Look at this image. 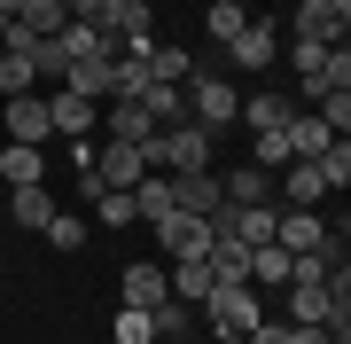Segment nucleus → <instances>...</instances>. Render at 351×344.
Segmentation results:
<instances>
[{"instance_id": "14", "label": "nucleus", "mask_w": 351, "mask_h": 344, "mask_svg": "<svg viewBox=\"0 0 351 344\" xmlns=\"http://www.w3.org/2000/svg\"><path fill=\"white\" fill-rule=\"evenodd\" d=\"M281 141H289V157H320L336 133L320 126V110H289V117H281Z\"/></svg>"}, {"instance_id": "39", "label": "nucleus", "mask_w": 351, "mask_h": 344, "mask_svg": "<svg viewBox=\"0 0 351 344\" xmlns=\"http://www.w3.org/2000/svg\"><path fill=\"white\" fill-rule=\"evenodd\" d=\"M0 39H8V16H0Z\"/></svg>"}, {"instance_id": "37", "label": "nucleus", "mask_w": 351, "mask_h": 344, "mask_svg": "<svg viewBox=\"0 0 351 344\" xmlns=\"http://www.w3.org/2000/svg\"><path fill=\"white\" fill-rule=\"evenodd\" d=\"M16 8H24V0H0V16H16Z\"/></svg>"}, {"instance_id": "2", "label": "nucleus", "mask_w": 351, "mask_h": 344, "mask_svg": "<svg viewBox=\"0 0 351 344\" xmlns=\"http://www.w3.org/2000/svg\"><path fill=\"white\" fill-rule=\"evenodd\" d=\"M203 313H211V336H250L258 329V290H250V282H219V290L211 297H203Z\"/></svg>"}, {"instance_id": "13", "label": "nucleus", "mask_w": 351, "mask_h": 344, "mask_svg": "<svg viewBox=\"0 0 351 344\" xmlns=\"http://www.w3.org/2000/svg\"><path fill=\"white\" fill-rule=\"evenodd\" d=\"M110 63L117 55H78V63H63V87L86 94V102H110Z\"/></svg>"}, {"instance_id": "1", "label": "nucleus", "mask_w": 351, "mask_h": 344, "mask_svg": "<svg viewBox=\"0 0 351 344\" xmlns=\"http://www.w3.org/2000/svg\"><path fill=\"white\" fill-rule=\"evenodd\" d=\"M149 165L156 172H211V133L203 126H164L149 141Z\"/></svg>"}, {"instance_id": "15", "label": "nucleus", "mask_w": 351, "mask_h": 344, "mask_svg": "<svg viewBox=\"0 0 351 344\" xmlns=\"http://www.w3.org/2000/svg\"><path fill=\"white\" fill-rule=\"evenodd\" d=\"M274 242L297 258V251H320V242H328V227H320V211H281V219H274Z\"/></svg>"}, {"instance_id": "31", "label": "nucleus", "mask_w": 351, "mask_h": 344, "mask_svg": "<svg viewBox=\"0 0 351 344\" xmlns=\"http://www.w3.org/2000/svg\"><path fill=\"white\" fill-rule=\"evenodd\" d=\"M94 211H101V227H125V219H133V188H101Z\"/></svg>"}, {"instance_id": "23", "label": "nucleus", "mask_w": 351, "mask_h": 344, "mask_svg": "<svg viewBox=\"0 0 351 344\" xmlns=\"http://www.w3.org/2000/svg\"><path fill=\"white\" fill-rule=\"evenodd\" d=\"M203 266H211V282H250V251H242V242H226V235H211Z\"/></svg>"}, {"instance_id": "26", "label": "nucleus", "mask_w": 351, "mask_h": 344, "mask_svg": "<svg viewBox=\"0 0 351 344\" xmlns=\"http://www.w3.org/2000/svg\"><path fill=\"white\" fill-rule=\"evenodd\" d=\"M149 329L172 344V336H188L195 329V306H180V297H164V306H149Z\"/></svg>"}, {"instance_id": "30", "label": "nucleus", "mask_w": 351, "mask_h": 344, "mask_svg": "<svg viewBox=\"0 0 351 344\" xmlns=\"http://www.w3.org/2000/svg\"><path fill=\"white\" fill-rule=\"evenodd\" d=\"M39 235H47L55 251H78V242H86V219H78V211H55V219H47Z\"/></svg>"}, {"instance_id": "4", "label": "nucleus", "mask_w": 351, "mask_h": 344, "mask_svg": "<svg viewBox=\"0 0 351 344\" xmlns=\"http://www.w3.org/2000/svg\"><path fill=\"white\" fill-rule=\"evenodd\" d=\"M274 204H219L211 211V235H226V242H242V251H258V242H274Z\"/></svg>"}, {"instance_id": "7", "label": "nucleus", "mask_w": 351, "mask_h": 344, "mask_svg": "<svg viewBox=\"0 0 351 344\" xmlns=\"http://www.w3.org/2000/svg\"><path fill=\"white\" fill-rule=\"evenodd\" d=\"M8 141H24V149H47L55 141V117H47V94H8Z\"/></svg>"}, {"instance_id": "3", "label": "nucleus", "mask_w": 351, "mask_h": 344, "mask_svg": "<svg viewBox=\"0 0 351 344\" xmlns=\"http://www.w3.org/2000/svg\"><path fill=\"white\" fill-rule=\"evenodd\" d=\"M180 102H188V117H195L203 133H219V126H234L242 94L226 87V78H211V71H203V78H188V87H180Z\"/></svg>"}, {"instance_id": "35", "label": "nucleus", "mask_w": 351, "mask_h": 344, "mask_svg": "<svg viewBox=\"0 0 351 344\" xmlns=\"http://www.w3.org/2000/svg\"><path fill=\"white\" fill-rule=\"evenodd\" d=\"M71 16L94 24V32H110V24H117V0H71Z\"/></svg>"}, {"instance_id": "32", "label": "nucleus", "mask_w": 351, "mask_h": 344, "mask_svg": "<svg viewBox=\"0 0 351 344\" xmlns=\"http://www.w3.org/2000/svg\"><path fill=\"white\" fill-rule=\"evenodd\" d=\"M250 165H258V172H281V165H289V141H281V126H274V133H258Z\"/></svg>"}, {"instance_id": "38", "label": "nucleus", "mask_w": 351, "mask_h": 344, "mask_svg": "<svg viewBox=\"0 0 351 344\" xmlns=\"http://www.w3.org/2000/svg\"><path fill=\"white\" fill-rule=\"evenodd\" d=\"M211 344H250V336H211Z\"/></svg>"}, {"instance_id": "27", "label": "nucleus", "mask_w": 351, "mask_h": 344, "mask_svg": "<svg viewBox=\"0 0 351 344\" xmlns=\"http://www.w3.org/2000/svg\"><path fill=\"white\" fill-rule=\"evenodd\" d=\"M164 211H172V180H141V188H133V219H164Z\"/></svg>"}, {"instance_id": "24", "label": "nucleus", "mask_w": 351, "mask_h": 344, "mask_svg": "<svg viewBox=\"0 0 351 344\" xmlns=\"http://www.w3.org/2000/svg\"><path fill=\"white\" fill-rule=\"evenodd\" d=\"M281 282H289V251L281 242H258L250 251V290H281Z\"/></svg>"}, {"instance_id": "6", "label": "nucleus", "mask_w": 351, "mask_h": 344, "mask_svg": "<svg viewBox=\"0 0 351 344\" xmlns=\"http://www.w3.org/2000/svg\"><path fill=\"white\" fill-rule=\"evenodd\" d=\"M94 172H101V188H141L156 165H149L141 141H101V149H94Z\"/></svg>"}, {"instance_id": "17", "label": "nucleus", "mask_w": 351, "mask_h": 344, "mask_svg": "<svg viewBox=\"0 0 351 344\" xmlns=\"http://www.w3.org/2000/svg\"><path fill=\"white\" fill-rule=\"evenodd\" d=\"M164 282H172V297H180V306H203V297L219 290V282H211V266H203V258H172V274H164Z\"/></svg>"}, {"instance_id": "29", "label": "nucleus", "mask_w": 351, "mask_h": 344, "mask_svg": "<svg viewBox=\"0 0 351 344\" xmlns=\"http://www.w3.org/2000/svg\"><path fill=\"white\" fill-rule=\"evenodd\" d=\"M234 117H250V126H258V133H274V126H281V117H289V102H281V94H250V102H242Z\"/></svg>"}, {"instance_id": "40", "label": "nucleus", "mask_w": 351, "mask_h": 344, "mask_svg": "<svg viewBox=\"0 0 351 344\" xmlns=\"http://www.w3.org/2000/svg\"><path fill=\"white\" fill-rule=\"evenodd\" d=\"M328 8H351V0H328Z\"/></svg>"}, {"instance_id": "18", "label": "nucleus", "mask_w": 351, "mask_h": 344, "mask_svg": "<svg viewBox=\"0 0 351 344\" xmlns=\"http://www.w3.org/2000/svg\"><path fill=\"white\" fill-rule=\"evenodd\" d=\"M141 71H149L156 87H188V78H195L188 47H141Z\"/></svg>"}, {"instance_id": "20", "label": "nucleus", "mask_w": 351, "mask_h": 344, "mask_svg": "<svg viewBox=\"0 0 351 344\" xmlns=\"http://www.w3.org/2000/svg\"><path fill=\"white\" fill-rule=\"evenodd\" d=\"M101 117H110V141H141V149H149V141H156V117L141 110V102H110Z\"/></svg>"}, {"instance_id": "16", "label": "nucleus", "mask_w": 351, "mask_h": 344, "mask_svg": "<svg viewBox=\"0 0 351 344\" xmlns=\"http://www.w3.org/2000/svg\"><path fill=\"white\" fill-rule=\"evenodd\" d=\"M219 196H226V204H274V172L234 165V172H219Z\"/></svg>"}, {"instance_id": "11", "label": "nucleus", "mask_w": 351, "mask_h": 344, "mask_svg": "<svg viewBox=\"0 0 351 344\" xmlns=\"http://www.w3.org/2000/svg\"><path fill=\"white\" fill-rule=\"evenodd\" d=\"M343 24H351V8H328V0L297 8V39H313V47H343Z\"/></svg>"}, {"instance_id": "28", "label": "nucleus", "mask_w": 351, "mask_h": 344, "mask_svg": "<svg viewBox=\"0 0 351 344\" xmlns=\"http://www.w3.org/2000/svg\"><path fill=\"white\" fill-rule=\"evenodd\" d=\"M203 24H211V39H219V47H234V32L250 24V16H242V0H211V16H203Z\"/></svg>"}, {"instance_id": "36", "label": "nucleus", "mask_w": 351, "mask_h": 344, "mask_svg": "<svg viewBox=\"0 0 351 344\" xmlns=\"http://www.w3.org/2000/svg\"><path fill=\"white\" fill-rule=\"evenodd\" d=\"M281 344H336L328 329H304V321H281Z\"/></svg>"}, {"instance_id": "21", "label": "nucleus", "mask_w": 351, "mask_h": 344, "mask_svg": "<svg viewBox=\"0 0 351 344\" xmlns=\"http://www.w3.org/2000/svg\"><path fill=\"white\" fill-rule=\"evenodd\" d=\"M0 172H8V188H39V180H47V157L24 149V141H8V149H0Z\"/></svg>"}, {"instance_id": "5", "label": "nucleus", "mask_w": 351, "mask_h": 344, "mask_svg": "<svg viewBox=\"0 0 351 344\" xmlns=\"http://www.w3.org/2000/svg\"><path fill=\"white\" fill-rule=\"evenodd\" d=\"M149 235H156L164 258H203L211 251V219H195V211H164V219H149Z\"/></svg>"}, {"instance_id": "8", "label": "nucleus", "mask_w": 351, "mask_h": 344, "mask_svg": "<svg viewBox=\"0 0 351 344\" xmlns=\"http://www.w3.org/2000/svg\"><path fill=\"white\" fill-rule=\"evenodd\" d=\"M47 117H55V133H63V141H94L101 102H86V94H71V87H55V94H47Z\"/></svg>"}, {"instance_id": "12", "label": "nucleus", "mask_w": 351, "mask_h": 344, "mask_svg": "<svg viewBox=\"0 0 351 344\" xmlns=\"http://www.w3.org/2000/svg\"><path fill=\"white\" fill-rule=\"evenodd\" d=\"M117 290H125V306H164V297H172V282H164V266H149V258H133L125 274H117Z\"/></svg>"}, {"instance_id": "19", "label": "nucleus", "mask_w": 351, "mask_h": 344, "mask_svg": "<svg viewBox=\"0 0 351 344\" xmlns=\"http://www.w3.org/2000/svg\"><path fill=\"white\" fill-rule=\"evenodd\" d=\"M226 55H234L242 71H265V63H274V24H258V16H250V24L234 32V47H226Z\"/></svg>"}, {"instance_id": "22", "label": "nucleus", "mask_w": 351, "mask_h": 344, "mask_svg": "<svg viewBox=\"0 0 351 344\" xmlns=\"http://www.w3.org/2000/svg\"><path fill=\"white\" fill-rule=\"evenodd\" d=\"M16 24H24L32 39H55L71 24V0H24V8H16Z\"/></svg>"}, {"instance_id": "33", "label": "nucleus", "mask_w": 351, "mask_h": 344, "mask_svg": "<svg viewBox=\"0 0 351 344\" xmlns=\"http://www.w3.org/2000/svg\"><path fill=\"white\" fill-rule=\"evenodd\" d=\"M320 126L336 133V141H351V94H328V102H320Z\"/></svg>"}, {"instance_id": "25", "label": "nucleus", "mask_w": 351, "mask_h": 344, "mask_svg": "<svg viewBox=\"0 0 351 344\" xmlns=\"http://www.w3.org/2000/svg\"><path fill=\"white\" fill-rule=\"evenodd\" d=\"M47 219H55V196H47V180H39V188H16V227H47Z\"/></svg>"}, {"instance_id": "10", "label": "nucleus", "mask_w": 351, "mask_h": 344, "mask_svg": "<svg viewBox=\"0 0 351 344\" xmlns=\"http://www.w3.org/2000/svg\"><path fill=\"white\" fill-rule=\"evenodd\" d=\"M226 204L219 196V172H172V211H195V219H211Z\"/></svg>"}, {"instance_id": "41", "label": "nucleus", "mask_w": 351, "mask_h": 344, "mask_svg": "<svg viewBox=\"0 0 351 344\" xmlns=\"http://www.w3.org/2000/svg\"><path fill=\"white\" fill-rule=\"evenodd\" d=\"M133 8H149V0H133Z\"/></svg>"}, {"instance_id": "34", "label": "nucleus", "mask_w": 351, "mask_h": 344, "mask_svg": "<svg viewBox=\"0 0 351 344\" xmlns=\"http://www.w3.org/2000/svg\"><path fill=\"white\" fill-rule=\"evenodd\" d=\"M117 344H156V329H149V313H141V306L117 313Z\"/></svg>"}, {"instance_id": "9", "label": "nucleus", "mask_w": 351, "mask_h": 344, "mask_svg": "<svg viewBox=\"0 0 351 344\" xmlns=\"http://www.w3.org/2000/svg\"><path fill=\"white\" fill-rule=\"evenodd\" d=\"M320 196H328V180L313 157H289L281 165V211H320Z\"/></svg>"}]
</instances>
